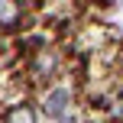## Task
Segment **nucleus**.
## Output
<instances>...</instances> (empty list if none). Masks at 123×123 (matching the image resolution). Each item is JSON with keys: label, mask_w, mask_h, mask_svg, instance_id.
<instances>
[{"label": "nucleus", "mask_w": 123, "mask_h": 123, "mask_svg": "<svg viewBox=\"0 0 123 123\" xmlns=\"http://www.w3.org/2000/svg\"><path fill=\"white\" fill-rule=\"evenodd\" d=\"M68 91L65 87H55V91L45 97V113L49 117H55V120H62V123H68Z\"/></svg>", "instance_id": "1"}, {"label": "nucleus", "mask_w": 123, "mask_h": 123, "mask_svg": "<svg viewBox=\"0 0 123 123\" xmlns=\"http://www.w3.org/2000/svg\"><path fill=\"white\" fill-rule=\"evenodd\" d=\"M16 19H19L16 3H0V26H16Z\"/></svg>", "instance_id": "2"}, {"label": "nucleus", "mask_w": 123, "mask_h": 123, "mask_svg": "<svg viewBox=\"0 0 123 123\" xmlns=\"http://www.w3.org/2000/svg\"><path fill=\"white\" fill-rule=\"evenodd\" d=\"M6 123H36V113L29 107H16V110L6 113Z\"/></svg>", "instance_id": "3"}]
</instances>
